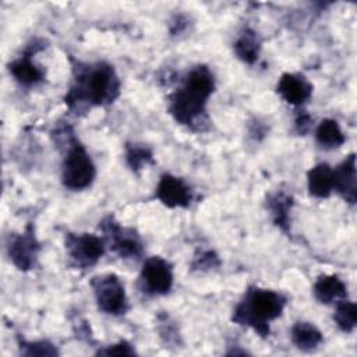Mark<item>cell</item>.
<instances>
[{
	"label": "cell",
	"mask_w": 357,
	"mask_h": 357,
	"mask_svg": "<svg viewBox=\"0 0 357 357\" xmlns=\"http://www.w3.org/2000/svg\"><path fill=\"white\" fill-rule=\"evenodd\" d=\"M307 187L310 195L328 198L333 192V169L328 163H318L307 173Z\"/></svg>",
	"instance_id": "15"
},
{
	"label": "cell",
	"mask_w": 357,
	"mask_h": 357,
	"mask_svg": "<svg viewBox=\"0 0 357 357\" xmlns=\"http://www.w3.org/2000/svg\"><path fill=\"white\" fill-rule=\"evenodd\" d=\"M66 250L77 266L89 268L105 254V240L91 233H67Z\"/></svg>",
	"instance_id": "7"
},
{
	"label": "cell",
	"mask_w": 357,
	"mask_h": 357,
	"mask_svg": "<svg viewBox=\"0 0 357 357\" xmlns=\"http://www.w3.org/2000/svg\"><path fill=\"white\" fill-rule=\"evenodd\" d=\"M126 162L132 172H139L146 165L153 163V153L148 146L141 144H127Z\"/></svg>",
	"instance_id": "21"
},
{
	"label": "cell",
	"mask_w": 357,
	"mask_h": 357,
	"mask_svg": "<svg viewBox=\"0 0 357 357\" xmlns=\"http://www.w3.org/2000/svg\"><path fill=\"white\" fill-rule=\"evenodd\" d=\"M75 78L64 100L70 110L106 106L120 95V79L113 66L107 63L81 64L74 67Z\"/></svg>",
	"instance_id": "2"
},
{
	"label": "cell",
	"mask_w": 357,
	"mask_h": 357,
	"mask_svg": "<svg viewBox=\"0 0 357 357\" xmlns=\"http://www.w3.org/2000/svg\"><path fill=\"white\" fill-rule=\"evenodd\" d=\"M315 139L322 148L335 149L344 144L346 137L336 120L324 119L315 130Z\"/></svg>",
	"instance_id": "19"
},
{
	"label": "cell",
	"mask_w": 357,
	"mask_h": 357,
	"mask_svg": "<svg viewBox=\"0 0 357 357\" xmlns=\"http://www.w3.org/2000/svg\"><path fill=\"white\" fill-rule=\"evenodd\" d=\"M236 56L247 64H254L261 52V39L258 33L250 28L244 29L233 45Z\"/></svg>",
	"instance_id": "18"
},
{
	"label": "cell",
	"mask_w": 357,
	"mask_h": 357,
	"mask_svg": "<svg viewBox=\"0 0 357 357\" xmlns=\"http://www.w3.org/2000/svg\"><path fill=\"white\" fill-rule=\"evenodd\" d=\"M96 176L95 163L85 146L77 139L71 138L61 165V183L71 191H81L88 188Z\"/></svg>",
	"instance_id": "4"
},
{
	"label": "cell",
	"mask_w": 357,
	"mask_h": 357,
	"mask_svg": "<svg viewBox=\"0 0 357 357\" xmlns=\"http://www.w3.org/2000/svg\"><path fill=\"white\" fill-rule=\"evenodd\" d=\"M99 229L103 231L105 238L109 241L110 248L124 259H138L144 252V244L139 236L128 227H123L113 216H106Z\"/></svg>",
	"instance_id": "6"
},
{
	"label": "cell",
	"mask_w": 357,
	"mask_h": 357,
	"mask_svg": "<svg viewBox=\"0 0 357 357\" xmlns=\"http://www.w3.org/2000/svg\"><path fill=\"white\" fill-rule=\"evenodd\" d=\"M91 286L98 308L109 315H123L128 310L124 284L114 273H106L92 279Z\"/></svg>",
	"instance_id": "5"
},
{
	"label": "cell",
	"mask_w": 357,
	"mask_h": 357,
	"mask_svg": "<svg viewBox=\"0 0 357 357\" xmlns=\"http://www.w3.org/2000/svg\"><path fill=\"white\" fill-rule=\"evenodd\" d=\"M290 337L294 346L303 351H312L324 342L322 332L314 324L305 321H300L293 325Z\"/></svg>",
	"instance_id": "17"
},
{
	"label": "cell",
	"mask_w": 357,
	"mask_h": 357,
	"mask_svg": "<svg viewBox=\"0 0 357 357\" xmlns=\"http://www.w3.org/2000/svg\"><path fill=\"white\" fill-rule=\"evenodd\" d=\"M293 206V197L284 191H276L266 198V208L269 209L273 223L284 233L290 230V211Z\"/></svg>",
	"instance_id": "16"
},
{
	"label": "cell",
	"mask_w": 357,
	"mask_h": 357,
	"mask_svg": "<svg viewBox=\"0 0 357 357\" xmlns=\"http://www.w3.org/2000/svg\"><path fill=\"white\" fill-rule=\"evenodd\" d=\"M21 353L25 356H57L59 351L54 344L47 340L26 342L25 339L18 340Z\"/></svg>",
	"instance_id": "22"
},
{
	"label": "cell",
	"mask_w": 357,
	"mask_h": 357,
	"mask_svg": "<svg viewBox=\"0 0 357 357\" xmlns=\"http://www.w3.org/2000/svg\"><path fill=\"white\" fill-rule=\"evenodd\" d=\"M96 354H102V356H132V354H135V350L127 340H120L114 344H110V346H106L105 349L98 350Z\"/></svg>",
	"instance_id": "24"
},
{
	"label": "cell",
	"mask_w": 357,
	"mask_h": 357,
	"mask_svg": "<svg viewBox=\"0 0 357 357\" xmlns=\"http://www.w3.org/2000/svg\"><path fill=\"white\" fill-rule=\"evenodd\" d=\"M159 321L163 324V328L159 329L160 337H163V340L167 344H177L178 343V332H177V328L174 326V324L170 322L167 315H165L163 318L159 317Z\"/></svg>",
	"instance_id": "25"
},
{
	"label": "cell",
	"mask_w": 357,
	"mask_h": 357,
	"mask_svg": "<svg viewBox=\"0 0 357 357\" xmlns=\"http://www.w3.org/2000/svg\"><path fill=\"white\" fill-rule=\"evenodd\" d=\"M276 91L280 98L291 106L304 105L312 95L311 82L301 74L284 73L278 81Z\"/></svg>",
	"instance_id": "11"
},
{
	"label": "cell",
	"mask_w": 357,
	"mask_h": 357,
	"mask_svg": "<svg viewBox=\"0 0 357 357\" xmlns=\"http://www.w3.org/2000/svg\"><path fill=\"white\" fill-rule=\"evenodd\" d=\"M213 91V73L206 66H195L169 96V113L178 124L202 131V126L206 123V103Z\"/></svg>",
	"instance_id": "1"
},
{
	"label": "cell",
	"mask_w": 357,
	"mask_h": 357,
	"mask_svg": "<svg viewBox=\"0 0 357 357\" xmlns=\"http://www.w3.org/2000/svg\"><path fill=\"white\" fill-rule=\"evenodd\" d=\"M155 195L167 208H188L192 201L190 185L183 178L169 173L160 177Z\"/></svg>",
	"instance_id": "10"
},
{
	"label": "cell",
	"mask_w": 357,
	"mask_h": 357,
	"mask_svg": "<svg viewBox=\"0 0 357 357\" xmlns=\"http://www.w3.org/2000/svg\"><path fill=\"white\" fill-rule=\"evenodd\" d=\"M40 245L32 226H26L24 233L15 234L8 243V255L11 262L20 271H29L38 261Z\"/></svg>",
	"instance_id": "9"
},
{
	"label": "cell",
	"mask_w": 357,
	"mask_h": 357,
	"mask_svg": "<svg viewBox=\"0 0 357 357\" xmlns=\"http://www.w3.org/2000/svg\"><path fill=\"white\" fill-rule=\"evenodd\" d=\"M356 177V155L350 153L333 169V191H336L346 202L351 205H354L357 201Z\"/></svg>",
	"instance_id": "12"
},
{
	"label": "cell",
	"mask_w": 357,
	"mask_h": 357,
	"mask_svg": "<svg viewBox=\"0 0 357 357\" xmlns=\"http://www.w3.org/2000/svg\"><path fill=\"white\" fill-rule=\"evenodd\" d=\"M32 52H26L24 56L13 60L8 64L10 74L22 86H35L45 78V70L38 66L32 59Z\"/></svg>",
	"instance_id": "13"
},
{
	"label": "cell",
	"mask_w": 357,
	"mask_h": 357,
	"mask_svg": "<svg viewBox=\"0 0 357 357\" xmlns=\"http://www.w3.org/2000/svg\"><path fill=\"white\" fill-rule=\"evenodd\" d=\"M311 123H312V120H311L310 114L300 113L296 119V130L298 131V134H305L310 130Z\"/></svg>",
	"instance_id": "26"
},
{
	"label": "cell",
	"mask_w": 357,
	"mask_h": 357,
	"mask_svg": "<svg viewBox=\"0 0 357 357\" xmlns=\"http://www.w3.org/2000/svg\"><path fill=\"white\" fill-rule=\"evenodd\" d=\"M314 296L322 304L337 303L347 297V287L337 275H321L314 283Z\"/></svg>",
	"instance_id": "14"
},
{
	"label": "cell",
	"mask_w": 357,
	"mask_h": 357,
	"mask_svg": "<svg viewBox=\"0 0 357 357\" xmlns=\"http://www.w3.org/2000/svg\"><path fill=\"white\" fill-rule=\"evenodd\" d=\"M286 297L271 289L248 287L241 301L236 305L231 321L241 326L251 328L261 337L271 333L269 324L279 318L284 310Z\"/></svg>",
	"instance_id": "3"
},
{
	"label": "cell",
	"mask_w": 357,
	"mask_h": 357,
	"mask_svg": "<svg viewBox=\"0 0 357 357\" xmlns=\"http://www.w3.org/2000/svg\"><path fill=\"white\" fill-rule=\"evenodd\" d=\"M141 283L144 291L152 296L167 294L173 287V268L162 257L145 259L141 269Z\"/></svg>",
	"instance_id": "8"
},
{
	"label": "cell",
	"mask_w": 357,
	"mask_h": 357,
	"mask_svg": "<svg viewBox=\"0 0 357 357\" xmlns=\"http://www.w3.org/2000/svg\"><path fill=\"white\" fill-rule=\"evenodd\" d=\"M333 321L336 322L337 328L342 332L350 333L354 331L357 325V308L356 304L350 300H339L336 303L335 314H333Z\"/></svg>",
	"instance_id": "20"
},
{
	"label": "cell",
	"mask_w": 357,
	"mask_h": 357,
	"mask_svg": "<svg viewBox=\"0 0 357 357\" xmlns=\"http://www.w3.org/2000/svg\"><path fill=\"white\" fill-rule=\"evenodd\" d=\"M219 265H220L219 257L211 250L202 251L201 255H197L192 261V269H198V271H209Z\"/></svg>",
	"instance_id": "23"
}]
</instances>
